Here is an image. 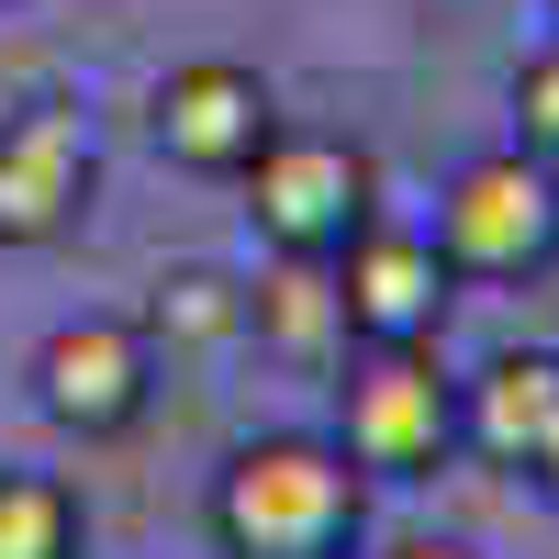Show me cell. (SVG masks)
I'll use <instances>...</instances> for the list:
<instances>
[{
    "instance_id": "11",
    "label": "cell",
    "mask_w": 559,
    "mask_h": 559,
    "mask_svg": "<svg viewBox=\"0 0 559 559\" xmlns=\"http://www.w3.org/2000/svg\"><path fill=\"white\" fill-rule=\"evenodd\" d=\"M0 559H90L79 481H57V471H0Z\"/></svg>"
},
{
    "instance_id": "1",
    "label": "cell",
    "mask_w": 559,
    "mask_h": 559,
    "mask_svg": "<svg viewBox=\"0 0 559 559\" xmlns=\"http://www.w3.org/2000/svg\"><path fill=\"white\" fill-rule=\"evenodd\" d=\"M369 526V471L336 437H247L213 481V537L224 559H347Z\"/></svg>"
},
{
    "instance_id": "6",
    "label": "cell",
    "mask_w": 559,
    "mask_h": 559,
    "mask_svg": "<svg viewBox=\"0 0 559 559\" xmlns=\"http://www.w3.org/2000/svg\"><path fill=\"white\" fill-rule=\"evenodd\" d=\"M324 280H336L347 347H437V324H448V302H459L448 247L426 236V224H381V213L324 258Z\"/></svg>"
},
{
    "instance_id": "10",
    "label": "cell",
    "mask_w": 559,
    "mask_h": 559,
    "mask_svg": "<svg viewBox=\"0 0 559 559\" xmlns=\"http://www.w3.org/2000/svg\"><path fill=\"white\" fill-rule=\"evenodd\" d=\"M247 336H269L280 358H347V313H336L324 258H280V280H258L247 292Z\"/></svg>"
},
{
    "instance_id": "5",
    "label": "cell",
    "mask_w": 559,
    "mask_h": 559,
    "mask_svg": "<svg viewBox=\"0 0 559 559\" xmlns=\"http://www.w3.org/2000/svg\"><path fill=\"white\" fill-rule=\"evenodd\" d=\"M157 336L134 313H79V324H57V336L34 347V414L57 437H79V448H112V437H134L157 414Z\"/></svg>"
},
{
    "instance_id": "8",
    "label": "cell",
    "mask_w": 559,
    "mask_h": 559,
    "mask_svg": "<svg viewBox=\"0 0 559 559\" xmlns=\"http://www.w3.org/2000/svg\"><path fill=\"white\" fill-rule=\"evenodd\" d=\"M157 157L168 168H191V179H247V157L280 134V102H269V79L247 57H191V68H168L157 79Z\"/></svg>"
},
{
    "instance_id": "7",
    "label": "cell",
    "mask_w": 559,
    "mask_h": 559,
    "mask_svg": "<svg viewBox=\"0 0 559 559\" xmlns=\"http://www.w3.org/2000/svg\"><path fill=\"white\" fill-rule=\"evenodd\" d=\"M90 202H102V157H90V123L68 102L0 123V247H12V258L68 247L90 224Z\"/></svg>"
},
{
    "instance_id": "3",
    "label": "cell",
    "mask_w": 559,
    "mask_h": 559,
    "mask_svg": "<svg viewBox=\"0 0 559 559\" xmlns=\"http://www.w3.org/2000/svg\"><path fill=\"white\" fill-rule=\"evenodd\" d=\"M336 392V448L369 481H437L459 459V381L437 369V347H358Z\"/></svg>"
},
{
    "instance_id": "18",
    "label": "cell",
    "mask_w": 559,
    "mask_h": 559,
    "mask_svg": "<svg viewBox=\"0 0 559 559\" xmlns=\"http://www.w3.org/2000/svg\"><path fill=\"white\" fill-rule=\"evenodd\" d=\"M347 559H358V548H347Z\"/></svg>"
},
{
    "instance_id": "16",
    "label": "cell",
    "mask_w": 559,
    "mask_h": 559,
    "mask_svg": "<svg viewBox=\"0 0 559 559\" xmlns=\"http://www.w3.org/2000/svg\"><path fill=\"white\" fill-rule=\"evenodd\" d=\"M548 34H559V0H548Z\"/></svg>"
},
{
    "instance_id": "14",
    "label": "cell",
    "mask_w": 559,
    "mask_h": 559,
    "mask_svg": "<svg viewBox=\"0 0 559 559\" xmlns=\"http://www.w3.org/2000/svg\"><path fill=\"white\" fill-rule=\"evenodd\" d=\"M392 559H481V548H471V537H403Z\"/></svg>"
},
{
    "instance_id": "15",
    "label": "cell",
    "mask_w": 559,
    "mask_h": 559,
    "mask_svg": "<svg viewBox=\"0 0 559 559\" xmlns=\"http://www.w3.org/2000/svg\"><path fill=\"white\" fill-rule=\"evenodd\" d=\"M526 481H537V492L559 503V437H548V459H537V471H526Z\"/></svg>"
},
{
    "instance_id": "9",
    "label": "cell",
    "mask_w": 559,
    "mask_h": 559,
    "mask_svg": "<svg viewBox=\"0 0 559 559\" xmlns=\"http://www.w3.org/2000/svg\"><path fill=\"white\" fill-rule=\"evenodd\" d=\"M559 437V347H503L459 381V448H481L492 471H537Z\"/></svg>"
},
{
    "instance_id": "17",
    "label": "cell",
    "mask_w": 559,
    "mask_h": 559,
    "mask_svg": "<svg viewBox=\"0 0 559 559\" xmlns=\"http://www.w3.org/2000/svg\"><path fill=\"white\" fill-rule=\"evenodd\" d=\"M0 12H12V0H0Z\"/></svg>"
},
{
    "instance_id": "13",
    "label": "cell",
    "mask_w": 559,
    "mask_h": 559,
    "mask_svg": "<svg viewBox=\"0 0 559 559\" xmlns=\"http://www.w3.org/2000/svg\"><path fill=\"white\" fill-rule=\"evenodd\" d=\"M515 146L559 168V34L537 45V57L515 68Z\"/></svg>"
},
{
    "instance_id": "4",
    "label": "cell",
    "mask_w": 559,
    "mask_h": 559,
    "mask_svg": "<svg viewBox=\"0 0 559 559\" xmlns=\"http://www.w3.org/2000/svg\"><path fill=\"white\" fill-rule=\"evenodd\" d=\"M426 236L448 247L459 280H537L559 269V168L526 157V146H492L448 179V202Z\"/></svg>"
},
{
    "instance_id": "12",
    "label": "cell",
    "mask_w": 559,
    "mask_h": 559,
    "mask_svg": "<svg viewBox=\"0 0 559 559\" xmlns=\"http://www.w3.org/2000/svg\"><path fill=\"white\" fill-rule=\"evenodd\" d=\"M146 336H157V347H224V336H247V292H236V280H213V269H179V280H157Z\"/></svg>"
},
{
    "instance_id": "2",
    "label": "cell",
    "mask_w": 559,
    "mask_h": 559,
    "mask_svg": "<svg viewBox=\"0 0 559 559\" xmlns=\"http://www.w3.org/2000/svg\"><path fill=\"white\" fill-rule=\"evenodd\" d=\"M247 224L269 258H336L369 213H381V157L358 134H324V123H280L269 146L247 157Z\"/></svg>"
}]
</instances>
